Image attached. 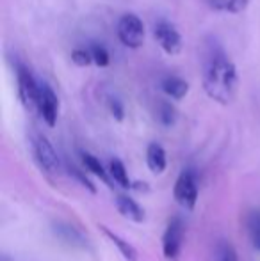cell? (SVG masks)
Segmentation results:
<instances>
[{
  "mask_svg": "<svg viewBox=\"0 0 260 261\" xmlns=\"http://www.w3.org/2000/svg\"><path fill=\"white\" fill-rule=\"evenodd\" d=\"M82 162H84V165H86L87 171H91L94 176H97V178H100L102 181L105 183V185L111 187V179H109V174L105 172L104 165H102V162L98 160L97 156L89 155V153H82Z\"/></svg>",
  "mask_w": 260,
  "mask_h": 261,
  "instance_id": "15",
  "label": "cell"
},
{
  "mask_svg": "<svg viewBox=\"0 0 260 261\" xmlns=\"http://www.w3.org/2000/svg\"><path fill=\"white\" fill-rule=\"evenodd\" d=\"M16 80H18V96L20 101L29 112H38V98L41 84L36 82L32 73L25 66L18 64L16 68Z\"/></svg>",
  "mask_w": 260,
  "mask_h": 261,
  "instance_id": "3",
  "label": "cell"
},
{
  "mask_svg": "<svg viewBox=\"0 0 260 261\" xmlns=\"http://www.w3.org/2000/svg\"><path fill=\"white\" fill-rule=\"evenodd\" d=\"M146 165L153 174H162L166 171V151L160 144L152 142L146 148Z\"/></svg>",
  "mask_w": 260,
  "mask_h": 261,
  "instance_id": "12",
  "label": "cell"
},
{
  "mask_svg": "<svg viewBox=\"0 0 260 261\" xmlns=\"http://www.w3.org/2000/svg\"><path fill=\"white\" fill-rule=\"evenodd\" d=\"M91 55H93V64H97L98 68H107L111 62V55H109L107 48L102 45H91Z\"/></svg>",
  "mask_w": 260,
  "mask_h": 261,
  "instance_id": "19",
  "label": "cell"
},
{
  "mask_svg": "<svg viewBox=\"0 0 260 261\" xmlns=\"http://www.w3.org/2000/svg\"><path fill=\"white\" fill-rule=\"evenodd\" d=\"M118 38L127 48L137 50L145 43V25L141 18L132 13H127L118 21Z\"/></svg>",
  "mask_w": 260,
  "mask_h": 261,
  "instance_id": "2",
  "label": "cell"
},
{
  "mask_svg": "<svg viewBox=\"0 0 260 261\" xmlns=\"http://www.w3.org/2000/svg\"><path fill=\"white\" fill-rule=\"evenodd\" d=\"M157 117H159V121L164 126H171L177 121V110H175V107L171 103H168V101H160L159 109H157Z\"/></svg>",
  "mask_w": 260,
  "mask_h": 261,
  "instance_id": "18",
  "label": "cell"
},
{
  "mask_svg": "<svg viewBox=\"0 0 260 261\" xmlns=\"http://www.w3.org/2000/svg\"><path fill=\"white\" fill-rule=\"evenodd\" d=\"M116 208H118V212L122 213L125 219L134 220V222H143L146 217L145 210L139 206L130 196H127V194H118V196H116Z\"/></svg>",
  "mask_w": 260,
  "mask_h": 261,
  "instance_id": "9",
  "label": "cell"
},
{
  "mask_svg": "<svg viewBox=\"0 0 260 261\" xmlns=\"http://www.w3.org/2000/svg\"><path fill=\"white\" fill-rule=\"evenodd\" d=\"M109 171H111V176H112V179H114V183H118L122 189H129L130 179H129L127 169H125V165H123L122 160H118V158L111 160V164H109Z\"/></svg>",
  "mask_w": 260,
  "mask_h": 261,
  "instance_id": "17",
  "label": "cell"
},
{
  "mask_svg": "<svg viewBox=\"0 0 260 261\" xmlns=\"http://www.w3.org/2000/svg\"><path fill=\"white\" fill-rule=\"evenodd\" d=\"M54 233L57 234V238H61V240L66 242L68 245H72V247L84 249L87 245L86 237H84V234L80 233V231L77 229V227L69 226V224H66V222L54 224Z\"/></svg>",
  "mask_w": 260,
  "mask_h": 261,
  "instance_id": "10",
  "label": "cell"
},
{
  "mask_svg": "<svg viewBox=\"0 0 260 261\" xmlns=\"http://www.w3.org/2000/svg\"><path fill=\"white\" fill-rule=\"evenodd\" d=\"M160 87H162V91L171 98V100H177V101L184 100L189 93V84L177 75L164 76L162 82H160Z\"/></svg>",
  "mask_w": 260,
  "mask_h": 261,
  "instance_id": "11",
  "label": "cell"
},
{
  "mask_svg": "<svg viewBox=\"0 0 260 261\" xmlns=\"http://www.w3.org/2000/svg\"><path fill=\"white\" fill-rule=\"evenodd\" d=\"M246 226L251 238V244H253V247L257 251H260V210H253V212L248 213Z\"/></svg>",
  "mask_w": 260,
  "mask_h": 261,
  "instance_id": "16",
  "label": "cell"
},
{
  "mask_svg": "<svg viewBox=\"0 0 260 261\" xmlns=\"http://www.w3.org/2000/svg\"><path fill=\"white\" fill-rule=\"evenodd\" d=\"M102 231H104L105 234H107V238L112 242V244L116 245V249L120 251V254L123 256L127 261H137V251L134 249V245H130L127 240H123L120 234H116V233H112L109 227H105V226H102Z\"/></svg>",
  "mask_w": 260,
  "mask_h": 261,
  "instance_id": "14",
  "label": "cell"
},
{
  "mask_svg": "<svg viewBox=\"0 0 260 261\" xmlns=\"http://www.w3.org/2000/svg\"><path fill=\"white\" fill-rule=\"evenodd\" d=\"M153 38L159 43V46L162 48L164 54L168 55H178L182 52V36L178 32V29L173 23L166 20H160L153 29Z\"/></svg>",
  "mask_w": 260,
  "mask_h": 261,
  "instance_id": "5",
  "label": "cell"
},
{
  "mask_svg": "<svg viewBox=\"0 0 260 261\" xmlns=\"http://www.w3.org/2000/svg\"><path fill=\"white\" fill-rule=\"evenodd\" d=\"M205 2H207V6L214 11L239 14V13H244V11H246L250 0H205Z\"/></svg>",
  "mask_w": 260,
  "mask_h": 261,
  "instance_id": "13",
  "label": "cell"
},
{
  "mask_svg": "<svg viewBox=\"0 0 260 261\" xmlns=\"http://www.w3.org/2000/svg\"><path fill=\"white\" fill-rule=\"evenodd\" d=\"M38 114L43 117L50 128L56 126L57 116H59V98L54 93V89L46 84H41L39 87V98H38Z\"/></svg>",
  "mask_w": 260,
  "mask_h": 261,
  "instance_id": "8",
  "label": "cell"
},
{
  "mask_svg": "<svg viewBox=\"0 0 260 261\" xmlns=\"http://www.w3.org/2000/svg\"><path fill=\"white\" fill-rule=\"evenodd\" d=\"M72 61H73V64H77L79 68H86V66L93 64V55H91V50L77 48L72 52Z\"/></svg>",
  "mask_w": 260,
  "mask_h": 261,
  "instance_id": "20",
  "label": "cell"
},
{
  "mask_svg": "<svg viewBox=\"0 0 260 261\" xmlns=\"http://www.w3.org/2000/svg\"><path fill=\"white\" fill-rule=\"evenodd\" d=\"M175 201L185 210H193L198 201V183L196 176L191 171H184L178 176L177 183H175Z\"/></svg>",
  "mask_w": 260,
  "mask_h": 261,
  "instance_id": "6",
  "label": "cell"
},
{
  "mask_svg": "<svg viewBox=\"0 0 260 261\" xmlns=\"http://www.w3.org/2000/svg\"><path fill=\"white\" fill-rule=\"evenodd\" d=\"M107 107H109L111 116L114 117L116 121H123V117H125V109H123V103L118 100V98L109 96L107 98Z\"/></svg>",
  "mask_w": 260,
  "mask_h": 261,
  "instance_id": "21",
  "label": "cell"
},
{
  "mask_svg": "<svg viewBox=\"0 0 260 261\" xmlns=\"http://www.w3.org/2000/svg\"><path fill=\"white\" fill-rule=\"evenodd\" d=\"M32 151H34V158L39 164V167L46 172H56L59 171L61 162L57 156L54 146L50 144V141L43 135H36L32 139Z\"/></svg>",
  "mask_w": 260,
  "mask_h": 261,
  "instance_id": "7",
  "label": "cell"
},
{
  "mask_svg": "<svg viewBox=\"0 0 260 261\" xmlns=\"http://www.w3.org/2000/svg\"><path fill=\"white\" fill-rule=\"evenodd\" d=\"M221 261H237V254H235V251H233V247H226L225 251H223Z\"/></svg>",
  "mask_w": 260,
  "mask_h": 261,
  "instance_id": "22",
  "label": "cell"
},
{
  "mask_svg": "<svg viewBox=\"0 0 260 261\" xmlns=\"http://www.w3.org/2000/svg\"><path fill=\"white\" fill-rule=\"evenodd\" d=\"M185 226L180 217H173L168 222V227L162 234V252L168 259H177L184 244Z\"/></svg>",
  "mask_w": 260,
  "mask_h": 261,
  "instance_id": "4",
  "label": "cell"
},
{
  "mask_svg": "<svg viewBox=\"0 0 260 261\" xmlns=\"http://www.w3.org/2000/svg\"><path fill=\"white\" fill-rule=\"evenodd\" d=\"M201 84L207 96L219 105H230L235 98L239 86L237 68L221 48L212 50L203 61Z\"/></svg>",
  "mask_w": 260,
  "mask_h": 261,
  "instance_id": "1",
  "label": "cell"
}]
</instances>
